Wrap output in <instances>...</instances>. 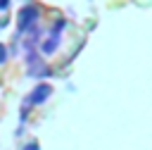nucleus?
I'll list each match as a JSON object with an SVG mask.
<instances>
[{
	"mask_svg": "<svg viewBox=\"0 0 152 150\" xmlns=\"http://www.w3.org/2000/svg\"><path fill=\"white\" fill-rule=\"evenodd\" d=\"M38 14H40V10H38L33 2H28L26 7H21V12H19V31L33 29L36 21H38Z\"/></svg>",
	"mask_w": 152,
	"mask_h": 150,
	"instance_id": "1",
	"label": "nucleus"
},
{
	"mask_svg": "<svg viewBox=\"0 0 152 150\" xmlns=\"http://www.w3.org/2000/svg\"><path fill=\"white\" fill-rule=\"evenodd\" d=\"M50 95H52V88H50L48 83H38V86H36V88L28 93L26 102H28V105H40V102H45Z\"/></svg>",
	"mask_w": 152,
	"mask_h": 150,
	"instance_id": "2",
	"label": "nucleus"
},
{
	"mask_svg": "<svg viewBox=\"0 0 152 150\" xmlns=\"http://www.w3.org/2000/svg\"><path fill=\"white\" fill-rule=\"evenodd\" d=\"M57 48H59V33H57V31H52V36H50V38H45V40L40 43V52H43V55H52Z\"/></svg>",
	"mask_w": 152,
	"mask_h": 150,
	"instance_id": "3",
	"label": "nucleus"
},
{
	"mask_svg": "<svg viewBox=\"0 0 152 150\" xmlns=\"http://www.w3.org/2000/svg\"><path fill=\"white\" fill-rule=\"evenodd\" d=\"M5 62H7V48L0 43V64H5Z\"/></svg>",
	"mask_w": 152,
	"mask_h": 150,
	"instance_id": "4",
	"label": "nucleus"
},
{
	"mask_svg": "<svg viewBox=\"0 0 152 150\" xmlns=\"http://www.w3.org/2000/svg\"><path fill=\"white\" fill-rule=\"evenodd\" d=\"M24 150H38V143H36V140H33V143H28V145H26V148H24Z\"/></svg>",
	"mask_w": 152,
	"mask_h": 150,
	"instance_id": "5",
	"label": "nucleus"
},
{
	"mask_svg": "<svg viewBox=\"0 0 152 150\" xmlns=\"http://www.w3.org/2000/svg\"><path fill=\"white\" fill-rule=\"evenodd\" d=\"M7 5H10V0H0V12H2V10H7Z\"/></svg>",
	"mask_w": 152,
	"mask_h": 150,
	"instance_id": "6",
	"label": "nucleus"
}]
</instances>
